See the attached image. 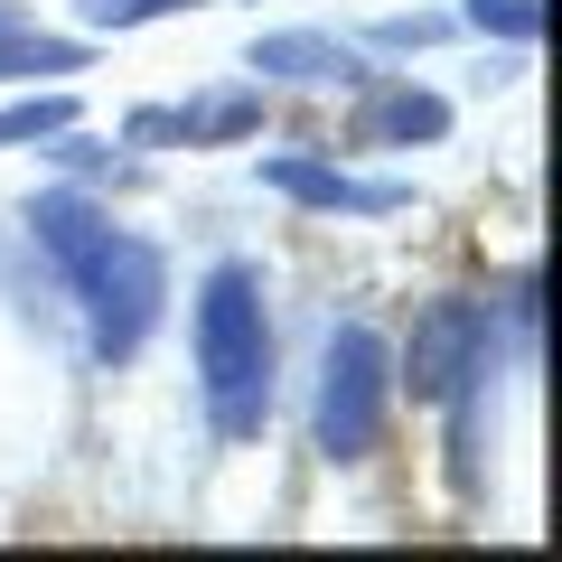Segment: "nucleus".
Segmentation results:
<instances>
[{
    "label": "nucleus",
    "mask_w": 562,
    "mask_h": 562,
    "mask_svg": "<svg viewBox=\"0 0 562 562\" xmlns=\"http://www.w3.org/2000/svg\"><path fill=\"white\" fill-rule=\"evenodd\" d=\"M262 188H281V198H301V206H347V216H394V206H413L403 179H347L328 160H262Z\"/></svg>",
    "instance_id": "nucleus-5"
},
{
    "label": "nucleus",
    "mask_w": 562,
    "mask_h": 562,
    "mask_svg": "<svg viewBox=\"0 0 562 562\" xmlns=\"http://www.w3.org/2000/svg\"><path fill=\"white\" fill-rule=\"evenodd\" d=\"M76 122V94H38V103H0V150L10 140H57Z\"/></svg>",
    "instance_id": "nucleus-8"
},
{
    "label": "nucleus",
    "mask_w": 562,
    "mask_h": 562,
    "mask_svg": "<svg viewBox=\"0 0 562 562\" xmlns=\"http://www.w3.org/2000/svg\"><path fill=\"white\" fill-rule=\"evenodd\" d=\"M29 235H38V254L66 272V291H76V310H85L94 357H103V366H132L140 338L160 328V301H169L160 244L122 235V225L103 216L94 198H76V188H47V198L29 206Z\"/></svg>",
    "instance_id": "nucleus-1"
},
{
    "label": "nucleus",
    "mask_w": 562,
    "mask_h": 562,
    "mask_svg": "<svg viewBox=\"0 0 562 562\" xmlns=\"http://www.w3.org/2000/svg\"><path fill=\"white\" fill-rule=\"evenodd\" d=\"M450 132V103L441 94H422V85H394V94H375L357 113V140L375 150V140H441Z\"/></svg>",
    "instance_id": "nucleus-7"
},
{
    "label": "nucleus",
    "mask_w": 562,
    "mask_h": 562,
    "mask_svg": "<svg viewBox=\"0 0 562 562\" xmlns=\"http://www.w3.org/2000/svg\"><path fill=\"white\" fill-rule=\"evenodd\" d=\"M254 76H281V85H357V57L319 29H281V38H254Z\"/></svg>",
    "instance_id": "nucleus-6"
},
{
    "label": "nucleus",
    "mask_w": 562,
    "mask_h": 562,
    "mask_svg": "<svg viewBox=\"0 0 562 562\" xmlns=\"http://www.w3.org/2000/svg\"><path fill=\"white\" fill-rule=\"evenodd\" d=\"M487 366H497V301L450 291V301H431L413 319V347L394 357V384H413V403H469L487 384Z\"/></svg>",
    "instance_id": "nucleus-3"
},
{
    "label": "nucleus",
    "mask_w": 562,
    "mask_h": 562,
    "mask_svg": "<svg viewBox=\"0 0 562 562\" xmlns=\"http://www.w3.org/2000/svg\"><path fill=\"white\" fill-rule=\"evenodd\" d=\"M198 394L225 441H254L272 413V310L254 262H216L198 281Z\"/></svg>",
    "instance_id": "nucleus-2"
},
{
    "label": "nucleus",
    "mask_w": 562,
    "mask_h": 562,
    "mask_svg": "<svg viewBox=\"0 0 562 562\" xmlns=\"http://www.w3.org/2000/svg\"><path fill=\"white\" fill-rule=\"evenodd\" d=\"M441 38V20H384V47H431Z\"/></svg>",
    "instance_id": "nucleus-11"
},
{
    "label": "nucleus",
    "mask_w": 562,
    "mask_h": 562,
    "mask_svg": "<svg viewBox=\"0 0 562 562\" xmlns=\"http://www.w3.org/2000/svg\"><path fill=\"white\" fill-rule=\"evenodd\" d=\"M20 29H29V20H20V10H10V0H0V38H20Z\"/></svg>",
    "instance_id": "nucleus-12"
},
{
    "label": "nucleus",
    "mask_w": 562,
    "mask_h": 562,
    "mask_svg": "<svg viewBox=\"0 0 562 562\" xmlns=\"http://www.w3.org/2000/svg\"><path fill=\"white\" fill-rule=\"evenodd\" d=\"M169 10H198V0H76V20L103 29V38H122V29H150V20H169Z\"/></svg>",
    "instance_id": "nucleus-9"
},
{
    "label": "nucleus",
    "mask_w": 562,
    "mask_h": 562,
    "mask_svg": "<svg viewBox=\"0 0 562 562\" xmlns=\"http://www.w3.org/2000/svg\"><path fill=\"white\" fill-rule=\"evenodd\" d=\"M384 413H394V347L375 328H338L319 357V450L328 460H366L384 441Z\"/></svg>",
    "instance_id": "nucleus-4"
},
{
    "label": "nucleus",
    "mask_w": 562,
    "mask_h": 562,
    "mask_svg": "<svg viewBox=\"0 0 562 562\" xmlns=\"http://www.w3.org/2000/svg\"><path fill=\"white\" fill-rule=\"evenodd\" d=\"M469 29H497V38H543V0H469Z\"/></svg>",
    "instance_id": "nucleus-10"
}]
</instances>
